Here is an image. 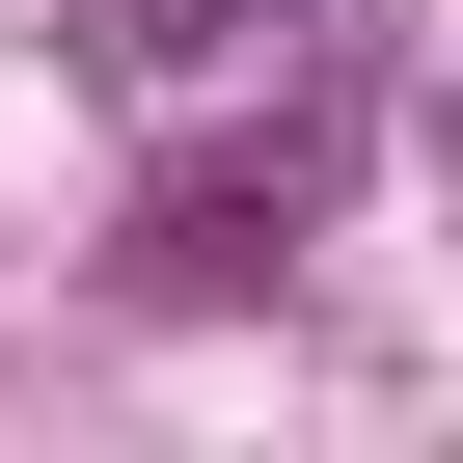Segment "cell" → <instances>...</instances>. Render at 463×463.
Returning <instances> with one entry per match:
<instances>
[{
    "label": "cell",
    "mask_w": 463,
    "mask_h": 463,
    "mask_svg": "<svg viewBox=\"0 0 463 463\" xmlns=\"http://www.w3.org/2000/svg\"><path fill=\"white\" fill-rule=\"evenodd\" d=\"M327 164H354V55L273 109V137H218V164H164L137 191V273L164 300H246V273H300V218H327Z\"/></svg>",
    "instance_id": "6da1fadb"
}]
</instances>
